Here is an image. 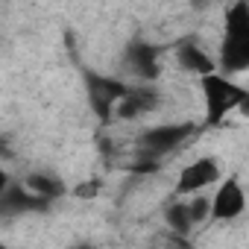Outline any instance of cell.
<instances>
[{
	"label": "cell",
	"instance_id": "obj_1",
	"mask_svg": "<svg viewBox=\"0 0 249 249\" xmlns=\"http://www.w3.org/2000/svg\"><path fill=\"white\" fill-rule=\"evenodd\" d=\"M217 68L226 76L249 71V3L246 0H237L234 6L226 9Z\"/></svg>",
	"mask_w": 249,
	"mask_h": 249
},
{
	"label": "cell",
	"instance_id": "obj_2",
	"mask_svg": "<svg viewBox=\"0 0 249 249\" xmlns=\"http://www.w3.org/2000/svg\"><path fill=\"white\" fill-rule=\"evenodd\" d=\"M199 88H202V100H205V126H220V123L226 120V114L240 108V103L249 94V88L237 85L226 73L202 76Z\"/></svg>",
	"mask_w": 249,
	"mask_h": 249
},
{
	"label": "cell",
	"instance_id": "obj_3",
	"mask_svg": "<svg viewBox=\"0 0 249 249\" xmlns=\"http://www.w3.org/2000/svg\"><path fill=\"white\" fill-rule=\"evenodd\" d=\"M85 91H88V103L94 108V114L108 123L117 111V106L123 103V97L129 94V85L117 79V76H103V73H85Z\"/></svg>",
	"mask_w": 249,
	"mask_h": 249
},
{
	"label": "cell",
	"instance_id": "obj_4",
	"mask_svg": "<svg viewBox=\"0 0 249 249\" xmlns=\"http://www.w3.org/2000/svg\"><path fill=\"white\" fill-rule=\"evenodd\" d=\"M196 132V126L188 120V123H161V126H153V129H144L138 135V150L144 159H161L167 153H173L176 147H182L191 135Z\"/></svg>",
	"mask_w": 249,
	"mask_h": 249
},
{
	"label": "cell",
	"instance_id": "obj_5",
	"mask_svg": "<svg viewBox=\"0 0 249 249\" xmlns=\"http://www.w3.org/2000/svg\"><path fill=\"white\" fill-rule=\"evenodd\" d=\"M214 182H220V161L214 156H202L196 161H191L179 179H176V194L188 196V194H199L202 188H211Z\"/></svg>",
	"mask_w": 249,
	"mask_h": 249
},
{
	"label": "cell",
	"instance_id": "obj_6",
	"mask_svg": "<svg viewBox=\"0 0 249 249\" xmlns=\"http://www.w3.org/2000/svg\"><path fill=\"white\" fill-rule=\"evenodd\" d=\"M246 211V194L237 176H229L220 182V188L211 196V217L214 220H234Z\"/></svg>",
	"mask_w": 249,
	"mask_h": 249
},
{
	"label": "cell",
	"instance_id": "obj_7",
	"mask_svg": "<svg viewBox=\"0 0 249 249\" xmlns=\"http://www.w3.org/2000/svg\"><path fill=\"white\" fill-rule=\"evenodd\" d=\"M123 68L141 82H153L159 76V47L150 41H132L123 53Z\"/></svg>",
	"mask_w": 249,
	"mask_h": 249
},
{
	"label": "cell",
	"instance_id": "obj_8",
	"mask_svg": "<svg viewBox=\"0 0 249 249\" xmlns=\"http://www.w3.org/2000/svg\"><path fill=\"white\" fill-rule=\"evenodd\" d=\"M0 208H3L6 214H24V211H44L50 202L30 194L24 185H9L6 176H0Z\"/></svg>",
	"mask_w": 249,
	"mask_h": 249
},
{
	"label": "cell",
	"instance_id": "obj_9",
	"mask_svg": "<svg viewBox=\"0 0 249 249\" xmlns=\"http://www.w3.org/2000/svg\"><path fill=\"white\" fill-rule=\"evenodd\" d=\"M156 106H159V91H156L153 85H147V82L129 85V94L123 97V103L117 106L114 117H117V120H132V117H138V114L153 111Z\"/></svg>",
	"mask_w": 249,
	"mask_h": 249
},
{
	"label": "cell",
	"instance_id": "obj_10",
	"mask_svg": "<svg viewBox=\"0 0 249 249\" xmlns=\"http://www.w3.org/2000/svg\"><path fill=\"white\" fill-rule=\"evenodd\" d=\"M176 59H179V65H182L185 71L196 73L199 79H202V76H211V73H220L217 62H214V59L196 44V41H179V47H176Z\"/></svg>",
	"mask_w": 249,
	"mask_h": 249
},
{
	"label": "cell",
	"instance_id": "obj_11",
	"mask_svg": "<svg viewBox=\"0 0 249 249\" xmlns=\"http://www.w3.org/2000/svg\"><path fill=\"white\" fill-rule=\"evenodd\" d=\"M24 188H27L30 194H36V196L47 199V202H53V199H59V196L68 194V185H65L56 173H44V170L30 173V176L24 179Z\"/></svg>",
	"mask_w": 249,
	"mask_h": 249
},
{
	"label": "cell",
	"instance_id": "obj_12",
	"mask_svg": "<svg viewBox=\"0 0 249 249\" xmlns=\"http://www.w3.org/2000/svg\"><path fill=\"white\" fill-rule=\"evenodd\" d=\"M164 223H167V229L173 231V234H182V237H188L191 231H194V217H191V202L185 199V202H170L167 208H164Z\"/></svg>",
	"mask_w": 249,
	"mask_h": 249
},
{
	"label": "cell",
	"instance_id": "obj_13",
	"mask_svg": "<svg viewBox=\"0 0 249 249\" xmlns=\"http://www.w3.org/2000/svg\"><path fill=\"white\" fill-rule=\"evenodd\" d=\"M191 217H194V223H202L205 217H211V199L208 196H194L191 199Z\"/></svg>",
	"mask_w": 249,
	"mask_h": 249
},
{
	"label": "cell",
	"instance_id": "obj_14",
	"mask_svg": "<svg viewBox=\"0 0 249 249\" xmlns=\"http://www.w3.org/2000/svg\"><path fill=\"white\" fill-rule=\"evenodd\" d=\"M71 194L79 196V199H91V196L100 194V179H85V182H79L76 188H71Z\"/></svg>",
	"mask_w": 249,
	"mask_h": 249
},
{
	"label": "cell",
	"instance_id": "obj_15",
	"mask_svg": "<svg viewBox=\"0 0 249 249\" xmlns=\"http://www.w3.org/2000/svg\"><path fill=\"white\" fill-rule=\"evenodd\" d=\"M164 240H167V249H194V243H191L188 237H182V234H173V231H170Z\"/></svg>",
	"mask_w": 249,
	"mask_h": 249
},
{
	"label": "cell",
	"instance_id": "obj_16",
	"mask_svg": "<svg viewBox=\"0 0 249 249\" xmlns=\"http://www.w3.org/2000/svg\"><path fill=\"white\" fill-rule=\"evenodd\" d=\"M129 170H135V173H156V170H159V164H156V159H144V161L129 164Z\"/></svg>",
	"mask_w": 249,
	"mask_h": 249
},
{
	"label": "cell",
	"instance_id": "obj_17",
	"mask_svg": "<svg viewBox=\"0 0 249 249\" xmlns=\"http://www.w3.org/2000/svg\"><path fill=\"white\" fill-rule=\"evenodd\" d=\"M237 111H240V114H243V117L249 120V94H246V100L240 103V108H237Z\"/></svg>",
	"mask_w": 249,
	"mask_h": 249
},
{
	"label": "cell",
	"instance_id": "obj_18",
	"mask_svg": "<svg viewBox=\"0 0 249 249\" xmlns=\"http://www.w3.org/2000/svg\"><path fill=\"white\" fill-rule=\"evenodd\" d=\"M71 249H97V246H91V243H76V246H71Z\"/></svg>",
	"mask_w": 249,
	"mask_h": 249
},
{
	"label": "cell",
	"instance_id": "obj_19",
	"mask_svg": "<svg viewBox=\"0 0 249 249\" xmlns=\"http://www.w3.org/2000/svg\"><path fill=\"white\" fill-rule=\"evenodd\" d=\"M0 249H9V246H0Z\"/></svg>",
	"mask_w": 249,
	"mask_h": 249
}]
</instances>
